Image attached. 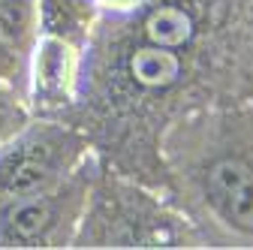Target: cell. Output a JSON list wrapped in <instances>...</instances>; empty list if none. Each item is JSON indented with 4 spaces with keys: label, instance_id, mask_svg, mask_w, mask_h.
Returning a JSON list of instances; mask_svg holds the SVG:
<instances>
[{
    "label": "cell",
    "instance_id": "cell-6",
    "mask_svg": "<svg viewBox=\"0 0 253 250\" xmlns=\"http://www.w3.org/2000/svg\"><path fill=\"white\" fill-rule=\"evenodd\" d=\"M145 34L154 45L163 48H175L184 45L190 37H193V18H190L187 9L181 6H160L154 9L145 21Z\"/></svg>",
    "mask_w": 253,
    "mask_h": 250
},
{
    "label": "cell",
    "instance_id": "cell-4",
    "mask_svg": "<svg viewBox=\"0 0 253 250\" xmlns=\"http://www.w3.org/2000/svg\"><path fill=\"white\" fill-rule=\"evenodd\" d=\"M73 82V48L67 40L42 37L34 57V90L42 103H60Z\"/></svg>",
    "mask_w": 253,
    "mask_h": 250
},
{
    "label": "cell",
    "instance_id": "cell-5",
    "mask_svg": "<svg viewBox=\"0 0 253 250\" xmlns=\"http://www.w3.org/2000/svg\"><path fill=\"white\" fill-rule=\"evenodd\" d=\"M130 73L145 87H166V84H172L178 79L181 60L172 51H166L163 45H151V48H139L133 54Z\"/></svg>",
    "mask_w": 253,
    "mask_h": 250
},
{
    "label": "cell",
    "instance_id": "cell-8",
    "mask_svg": "<svg viewBox=\"0 0 253 250\" xmlns=\"http://www.w3.org/2000/svg\"><path fill=\"white\" fill-rule=\"evenodd\" d=\"M34 18V0H0V37H21Z\"/></svg>",
    "mask_w": 253,
    "mask_h": 250
},
{
    "label": "cell",
    "instance_id": "cell-11",
    "mask_svg": "<svg viewBox=\"0 0 253 250\" xmlns=\"http://www.w3.org/2000/svg\"><path fill=\"white\" fill-rule=\"evenodd\" d=\"M109 3H115V6H133L136 0H109Z\"/></svg>",
    "mask_w": 253,
    "mask_h": 250
},
{
    "label": "cell",
    "instance_id": "cell-9",
    "mask_svg": "<svg viewBox=\"0 0 253 250\" xmlns=\"http://www.w3.org/2000/svg\"><path fill=\"white\" fill-rule=\"evenodd\" d=\"M21 124H24V112H21V106L15 103L12 93L0 90V145L9 142V139L21 130Z\"/></svg>",
    "mask_w": 253,
    "mask_h": 250
},
{
    "label": "cell",
    "instance_id": "cell-2",
    "mask_svg": "<svg viewBox=\"0 0 253 250\" xmlns=\"http://www.w3.org/2000/svg\"><path fill=\"white\" fill-rule=\"evenodd\" d=\"M208 199L220 217L235 226L253 232V172L241 160H220L208 172Z\"/></svg>",
    "mask_w": 253,
    "mask_h": 250
},
{
    "label": "cell",
    "instance_id": "cell-1",
    "mask_svg": "<svg viewBox=\"0 0 253 250\" xmlns=\"http://www.w3.org/2000/svg\"><path fill=\"white\" fill-rule=\"evenodd\" d=\"M57 148L54 136H24L0 145V193L27 196L48 184L57 169Z\"/></svg>",
    "mask_w": 253,
    "mask_h": 250
},
{
    "label": "cell",
    "instance_id": "cell-10",
    "mask_svg": "<svg viewBox=\"0 0 253 250\" xmlns=\"http://www.w3.org/2000/svg\"><path fill=\"white\" fill-rule=\"evenodd\" d=\"M9 70H12V54H9V48L0 45V76H6Z\"/></svg>",
    "mask_w": 253,
    "mask_h": 250
},
{
    "label": "cell",
    "instance_id": "cell-3",
    "mask_svg": "<svg viewBox=\"0 0 253 250\" xmlns=\"http://www.w3.org/2000/svg\"><path fill=\"white\" fill-rule=\"evenodd\" d=\"M54 229V205L45 196H12L0 208V247H40Z\"/></svg>",
    "mask_w": 253,
    "mask_h": 250
},
{
    "label": "cell",
    "instance_id": "cell-7",
    "mask_svg": "<svg viewBox=\"0 0 253 250\" xmlns=\"http://www.w3.org/2000/svg\"><path fill=\"white\" fill-rule=\"evenodd\" d=\"M40 18L45 27V37L70 42L84 30L87 9L82 0H40Z\"/></svg>",
    "mask_w": 253,
    "mask_h": 250
}]
</instances>
